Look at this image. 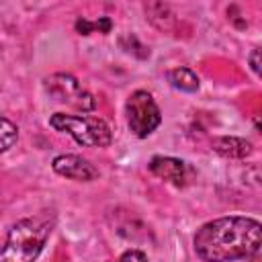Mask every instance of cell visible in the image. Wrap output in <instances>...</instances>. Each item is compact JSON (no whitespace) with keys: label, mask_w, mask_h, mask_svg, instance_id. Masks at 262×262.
I'll use <instances>...</instances> for the list:
<instances>
[{"label":"cell","mask_w":262,"mask_h":262,"mask_svg":"<svg viewBox=\"0 0 262 262\" xmlns=\"http://www.w3.org/2000/svg\"><path fill=\"white\" fill-rule=\"evenodd\" d=\"M53 172L63 176V178H70V180H78V182H90V180H96L98 178V170L82 156H76V154H63V156H57L51 164Z\"/></svg>","instance_id":"cell-6"},{"label":"cell","mask_w":262,"mask_h":262,"mask_svg":"<svg viewBox=\"0 0 262 262\" xmlns=\"http://www.w3.org/2000/svg\"><path fill=\"white\" fill-rule=\"evenodd\" d=\"M149 172L166 182H172L176 186H182L188 180V166L186 162L170 156H154L147 164Z\"/></svg>","instance_id":"cell-7"},{"label":"cell","mask_w":262,"mask_h":262,"mask_svg":"<svg viewBox=\"0 0 262 262\" xmlns=\"http://www.w3.org/2000/svg\"><path fill=\"white\" fill-rule=\"evenodd\" d=\"M125 115L127 125L135 137H147L151 135L158 125L162 123V113L154 100V96L147 90H135L127 102H125Z\"/></svg>","instance_id":"cell-4"},{"label":"cell","mask_w":262,"mask_h":262,"mask_svg":"<svg viewBox=\"0 0 262 262\" xmlns=\"http://www.w3.org/2000/svg\"><path fill=\"white\" fill-rule=\"evenodd\" d=\"M213 149L223 156V158H231V160H242L246 156L252 154V143L244 137H235V135H223V137H215L213 139Z\"/></svg>","instance_id":"cell-8"},{"label":"cell","mask_w":262,"mask_h":262,"mask_svg":"<svg viewBox=\"0 0 262 262\" xmlns=\"http://www.w3.org/2000/svg\"><path fill=\"white\" fill-rule=\"evenodd\" d=\"M168 82L182 90V92H196L199 90V76L190 68H174L168 72Z\"/></svg>","instance_id":"cell-9"},{"label":"cell","mask_w":262,"mask_h":262,"mask_svg":"<svg viewBox=\"0 0 262 262\" xmlns=\"http://www.w3.org/2000/svg\"><path fill=\"white\" fill-rule=\"evenodd\" d=\"M262 225L258 219L231 215L201 225L194 233V252L205 262H231L260 252Z\"/></svg>","instance_id":"cell-1"},{"label":"cell","mask_w":262,"mask_h":262,"mask_svg":"<svg viewBox=\"0 0 262 262\" xmlns=\"http://www.w3.org/2000/svg\"><path fill=\"white\" fill-rule=\"evenodd\" d=\"M115 262H147V256L143 252H139V250H127Z\"/></svg>","instance_id":"cell-13"},{"label":"cell","mask_w":262,"mask_h":262,"mask_svg":"<svg viewBox=\"0 0 262 262\" xmlns=\"http://www.w3.org/2000/svg\"><path fill=\"white\" fill-rule=\"evenodd\" d=\"M51 227L53 221L49 215L18 219L0 248V262H35L51 233Z\"/></svg>","instance_id":"cell-2"},{"label":"cell","mask_w":262,"mask_h":262,"mask_svg":"<svg viewBox=\"0 0 262 262\" xmlns=\"http://www.w3.org/2000/svg\"><path fill=\"white\" fill-rule=\"evenodd\" d=\"M250 66L254 70V74H260V49H254L250 55Z\"/></svg>","instance_id":"cell-14"},{"label":"cell","mask_w":262,"mask_h":262,"mask_svg":"<svg viewBox=\"0 0 262 262\" xmlns=\"http://www.w3.org/2000/svg\"><path fill=\"white\" fill-rule=\"evenodd\" d=\"M121 39H123V41H129V45H123V43H121V47H123L127 53H133V55H137V57H141V59L149 55V49H147L145 45H141L135 35L129 33V35H123Z\"/></svg>","instance_id":"cell-12"},{"label":"cell","mask_w":262,"mask_h":262,"mask_svg":"<svg viewBox=\"0 0 262 262\" xmlns=\"http://www.w3.org/2000/svg\"><path fill=\"white\" fill-rule=\"evenodd\" d=\"M45 90L57 102L74 106L82 113H88V111L96 108L94 96L88 90H84L82 84L70 74H51L49 78H45Z\"/></svg>","instance_id":"cell-5"},{"label":"cell","mask_w":262,"mask_h":262,"mask_svg":"<svg viewBox=\"0 0 262 262\" xmlns=\"http://www.w3.org/2000/svg\"><path fill=\"white\" fill-rule=\"evenodd\" d=\"M16 139H18V127L6 117H0V154L12 147Z\"/></svg>","instance_id":"cell-11"},{"label":"cell","mask_w":262,"mask_h":262,"mask_svg":"<svg viewBox=\"0 0 262 262\" xmlns=\"http://www.w3.org/2000/svg\"><path fill=\"white\" fill-rule=\"evenodd\" d=\"M250 258H252L250 262H260V260H258V254H254V256H250Z\"/></svg>","instance_id":"cell-15"},{"label":"cell","mask_w":262,"mask_h":262,"mask_svg":"<svg viewBox=\"0 0 262 262\" xmlns=\"http://www.w3.org/2000/svg\"><path fill=\"white\" fill-rule=\"evenodd\" d=\"M49 125L55 131L70 135L82 147H106L113 141L111 127L100 117L55 113V115H51Z\"/></svg>","instance_id":"cell-3"},{"label":"cell","mask_w":262,"mask_h":262,"mask_svg":"<svg viewBox=\"0 0 262 262\" xmlns=\"http://www.w3.org/2000/svg\"><path fill=\"white\" fill-rule=\"evenodd\" d=\"M74 27H76V33H80V35H90V33H94V31L106 35V33H111L113 23H111L108 16H100V18H96V20H88V18L80 16V18H76V25H74Z\"/></svg>","instance_id":"cell-10"}]
</instances>
